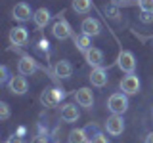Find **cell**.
<instances>
[{
	"label": "cell",
	"instance_id": "1",
	"mask_svg": "<svg viewBox=\"0 0 153 143\" xmlns=\"http://www.w3.org/2000/svg\"><path fill=\"white\" fill-rule=\"evenodd\" d=\"M107 109H109L113 114H123V113H126V109H128V95L124 94V92L113 94L111 97H109V101H107Z\"/></svg>",
	"mask_w": 153,
	"mask_h": 143
},
{
	"label": "cell",
	"instance_id": "2",
	"mask_svg": "<svg viewBox=\"0 0 153 143\" xmlns=\"http://www.w3.org/2000/svg\"><path fill=\"white\" fill-rule=\"evenodd\" d=\"M63 97H65L63 90H59V88H46L44 92H42V95H40V103L44 105V107H56Z\"/></svg>",
	"mask_w": 153,
	"mask_h": 143
},
{
	"label": "cell",
	"instance_id": "3",
	"mask_svg": "<svg viewBox=\"0 0 153 143\" xmlns=\"http://www.w3.org/2000/svg\"><path fill=\"white\" fill-rule=\"evenodd\" d=\"M117 67L123 71V73H126V74L134 73V69H136V59H134L132 52L123 50L121 54H119V57H117Z\"/></svg>",
	"mask_w": 153,
	"mask_h": 143
},
{
	"label": "cell",
	"instance_id": "4",
	"mask_svg": "<svg viewBox=\"0 0 153 143\" xmlns=\"http://www.w3.org/2000/svg\"><path fill=\"white\" fill-rule=\"evenodd\" d=\"M105 130L111 136H121L124 132V120H123V114H111V116L105 120Z\"/></svg>",
	"mask_w": 153,
	"mask_h": 143
},
{
	"label": "cell",
	"instance_id": "5",
	"mask_svg": "<svg viewBox=\"0 0 153 143\" xmlns=\"http://www.w3.org/2000/svg\"><path fill=\"white\" fill-rule=\"evenodd\" d=\"M121 90L126 95H134V94H138L140 92V78H138L134 73L130 74H126L124 78L121 80Z\"/></svg>",
	"mask_w": 153,
	"mask_h": 143
},
{
	"label": "cell",
	"instance_id": "6",
	"mask_svg": "<svg viewBox=\"0 0 153 143\" xmlns=\"http://www.w3.org/2000/svg\"><path fill=\"white\" fill-rule=\"evenodd\" d=\"M8 88H10L12 94L23 95V94H27V90H29V82H27V78L23 74H17V76H12V78H10Z\"/></svg>",
	"mask_w": 153,
	"mask_h": 143
},
{
	"label": "cell",
	"instance_id": "7",
	"mask_svg": "<svg viewBox=\"0 0 153 143\" xmlns=\"http://www.w3.org/2000/svg\"><path fill=\"white\" fill-rule=\"evenodd\" d=\"M52 32H54V36L57 40H67V38L71 36V27L63 17H57L56 23L52 25Z\"/></svg>",
	"mask_w": 153,
	"mask_h": 143
},
{
	"label": "cell",
	"instance_id": "8",
	"mask_svg": "<svg viewBox=\"0 0 153 143\" xmlns=\"http://www.w3.org/2000/svg\"><path fill=\"white\" fill-rule=\"evenodd\" d=\"M12 15H13V19L25 23V21H29V19L35 15V13L31 12V6H29L27 2H17L16 6H13V10H12Z\"/></svg>",
	"mask_w": 153,
	"mask_h": 143
},
{
	"label": "cell",
	"instance_id": "9",
	"mask_svg": "<svg viewBox=\"0 0 153 143\" xmlns=\"http://www.w3.org/2000/svg\"><path fill=\"white\" fill-rule=\"evenodd\" d=\"M80 31L88 36H98L100 32H102V23L96 17H86L82 21V25H80Z\"/></svg>",
	"mask_w": 153,
	"mask_h": 143
},
{
	"label": "cell",
	"instance_id": "10",
	"mask_svg": "<svg viewBox=\"0 0 153 143\" xmlns=\"http://www.w3.org/2000/svg\"><path fill=\"white\" fill-rule=\"evenodd\" d=\"M10 42L13 46H25L29 42V32L25 27H16L10 31Z\"/></svg>",
	"mask_w": 153,
	"mask_h": 143
},
{
	"label": "cell",
	"instance_id": "11",
	"mask_svg": "<svg viewBox=\"0 0 153 143\" xmlns=\"http://www.w3.org/2000/svg\"><path fill=\"white\" fill-rule=\"evenodd\" d=\"M75 99L80 107H86V109H90L94 105V94L90 88H79L75 94Z\"/></svg>",
	"mask_w": 153,
	"mask_h": 143
},
{
	"label": "cell",
	"instance_id": "12",
	"mask_svg": "<svg viewBox=\"0 0 153 143\" xmlns=\"http://www.w3.org/2000/svg\"><path fill=\"white\" fill-rule=\"evenodd\" d=\"M86 57V63H88L90 67H102L103 65V52L100 50V48H94V46H90L88 48V52L84 54Z\"/></svg>",
	"mask_w": 153,
	"mask_h": 143
},
{
	"label": "cell",
	"instance_id": "13",
	"mask_svg": "<svg viewBox=\"0 0 153 143\" xmlns=\"http://www.w3.org/2000/svg\"><path fill=\"white\" fill-rule=\"evenodd\" d=\"M17 71H19V74H23V76L35 74L36 73V61L31 59L29 55H23L21 59H19V63H17Z\"/></svg>",
	"mask_w": 153,
	"mask_h": 143
},
{
	"label": "cell",
	"instance_id": "14",
	"mask_svg": "<svg viewBox=\"0 0 153 143\" xmlns=\"http://www.w3.org/2000/svg\"><path fill=\"white\" fill-rule=\"evenodd\" d=\"M90 82H92V86H96V88H103V86L107 84V71H105L103 67H94L92 73H90Z\"/></svg>",
	"mask_w": 153,
	"mask_h": 143
},
{
	"label": "cell",
	"instance_id": "15",
	"mask_svg": "<svg viewBox=\"0 0 153 143\" xmlns=\"http://www.w3.org/2000/svg\"><path fill=\"white\" fill-rule=\"evenodd\" d=\"M61 120L63 122H76L79 120V109L73 103H67L61 109Z\"/></svg>",
	"mask_w": 153,
	"mask_h": 143
},
{
	"label": "cell",
	"instance_id": "16",
	"mask_svg": "<svg viewBox=\"0 0 153 143\" xmlns=\"http://www.w3.org/2000/svg\"><path fill=\"white\" fill-rule=\"evenodd\" d=\"M54 73H56L57 78H69V76L73 74V65H71L69 61L61 59V61H57V63H56Z\"/></svg>",
	"mask_w": 153,
	"mask_h": 143
},
{
	"label": "cell",
	"instance_id": "17",
	"mask_svg": "<svg viewBox=\"0 0 153 143\" xmlns=\"http://www.w3.org/2000/svg\"><path fill=\"white\" fill-rule=\"evenodd\" d=\"M50 12H48L46 8H38L36 12H35V15H33V21H35V25L38 29H44L48 25V21H50Z\"/></svg>",
	"mask_w": 153,
	"mask_h": 143
},
{
	"label": "cell",
	"instance_id": "18",
	"mask_svg": "<svg viewBox=\"0 0 153 143\" xmlns=\"http://www.w3.org/2000/svg\"><path fill=\"white\" fill-rule=\"evenodd\" d=\"M69 143H90V139H88V136H86L84 130L75 128V130L69 132Z\"/></svg>",
	"mask_w": 153,
	"mask_h": 143
},
{
	"label": "cell",
	"instance_id": "19",
	"mask_svg": "<svg viewBox=\"0 0 153 143\" xmlns=\"http://www.w3.org/2000/svg\"><path fill=\"white\" fill-rule=\"evenodd\" d=\"M71 8H73L76 13L84 15V13H88V12H90V8H92V0H73Z\"/></svg>",
	"mask_w": 153,
	"mask_h": 143
},
{
	"label": "cell",
	"instance_id": "20",
	"mask_svg": "<svg viewBox=\"0 0 153 143\" xmlns=\"http://www.w3.org/2000/svg\"><path fill=\"white\" fill-rule=\"evenodd\" d=\"M90 38H92V36L84 35V32H82L80 36H76V38H75V46L79 48V50L82 52V54H86V52H88V48L92 46V42H90Z\"/></svg>",
	"mask_w": 153,
	"mask_h": 143
},
{
	"label": "cell",
	"instance_id": "21",
	"mask_svg": "<svg viewBox=\"0 0 153 143\" xmlns=\"http://www.w3.org/2000/svg\"><path fill=\"white\" fill-rule=\"evenodd\" d=\"M138 6H140L142 12L153 13V0H138Z\"/></svg>",
	"mask_w": 153,
	"mask_h": 143
},
{
	"label": "cell",
	"instance_id": "22",
	"mask_svg": "<svg viewBox=\"0 0 153 143\" xmlns=\"http://www.w3.org/2000/svg\"><path fill=\"white\" fill-rule=\"evenodd\" d=\"M0 118H2V120H8L10 118V105L6 101L0 103Z\"/></svg>",
	"mask_w": 153,
	"mask_h": 143
},
{
	"label": "cell",
	"instance_id": "23",
	"mask_svg": "<svg viewBox=\"0 0 153 143\" xmlns=\"http://www.w3.org/2000/svg\"><path fill=\"white\" fill-rule=\"evenodd\" d=\"M90 143H109V141H107V137H105L103 133H96V136H92Z\"/></svg>",
	"mask_w": 153,
	"mask_h": 143
},
{
	"label": "cell",
	"instance_id": "24",
	"mask_svg": "<svg viewBox=\"0 0 153 143\" xmlns=\"http://www.w3.org/2000/svg\"><path fill=\"white\" fill-rule=\"evenodd\" d=\"M0 74H2V76H0V84L10 82V80H8V67H6V65H2V67H0Z\"/></svg>",
	"mask_w": 153,
	"mask_h": 143
},
{
	"label": "cell",
	"instance_id": "25",
	"mask_svg": "<svg viewBox=\"0 0 153 143\" xmlns=\"http://www.w3.org/2000/svg\"><path fill=\"white\" fill-rule=\"evenodd\" d=\"M31 143H48V137L44 136V133H38V136H35L31 139Z\"/></svg>",
	"mask_w": 153,
	"mask_h": 143
},
{
	"label": "cell",
	"instance_id": "26",
	"mask_svg": "<svg viewBox=\"0 0 153 143\" xmlns=\"http://www.w3.org/2000/svg\"><path fill=\"white\" fill-rule=\"evenodd\" d=\"M140 19H142L143 23H151V21H153V13H149V12H142Z\"/></svg>",
	"mask_w": 153,
	"mask_h": 143
},
{
	"label": "cell",
	"instance_id": "27",
	"mask_svg": "<svg viewBox=\"0 0 153 143\" xmlns=\"http://www.w3.org/2000/svg\"><path fill=\"white\" fill-rule=\"evenodd\" d=\"M8 141H10V143H25V141H23V137L19 136V133H13V136L10 137Z\"/></svg>",
	"mask_w": 153,
	"mask_h": 143
},
{
	"label": "cell",
	"instance_id": "28",
	"mask_svg": "<svg viewBox=\"0 0 153 143\" xmlns=\"http://www.w3.org/2000/svg\"><path fill=\"white\" fill-rule=\"evenodd\" d=\"M117 6H128V4H132V0H113Z\"/></svg>",
	"mask_w": 153,
	"mask_h": 143
},
{
	"label": "cell",
	"instance_id": "29",
	"mask_svg": "<svg viewBox=\"0 0 153 143\" xmlns=\"http://www.w3.org/2000/svg\"><path fill=\"white\" fill-rule=\"evenodd\" d=\"M107 13H111L109 17H113V19H117V17H119V12H117V8H111V10H107Z\"/></svg>",
	"mask_w": 153,
	"mask_h": 143
},
{
	"label": "cell",
	"instance_id": "30",
	"mask_svg": "<svg viewBox=\"0 0 153 143\" xmlns=\"http://www.w3.org/2000/svg\"><path fill=\"white\" fill-rule=\"evenodd\" d=\"M38 48L40 50H48V40H40L38 42Z\"/></svg>",
	"mask_w": 153,
	"mask_h": 143
},
{
	"label": "cell",
	"instance_id": "31",
	"mask_svg": "<svg viewBox=\"0 0 153 143\" xmlns=\"http://www.w3.org/2000/svg\"><path fill=\"white\" fill-rule=\"evenodd\" d=\"M146 143H153V132H149L146 136Z\"/></svg>",
	"mask_w": 153,
	"mask_h": 143
},
{
	"label": "cell",
	"instance_id": "32",
	"mask_svg": "<svg viewBox=\"0 0 153 143\" xmlns=\"http://www.w3.org/2000/svg\"><path fill=\"white\" fill-rule=\"evenodd\" d=\"M4 143H10V141H4Z\"/></svg>",
	"mask_w": 153,
	"mask_h": 143
}]
</instances>
